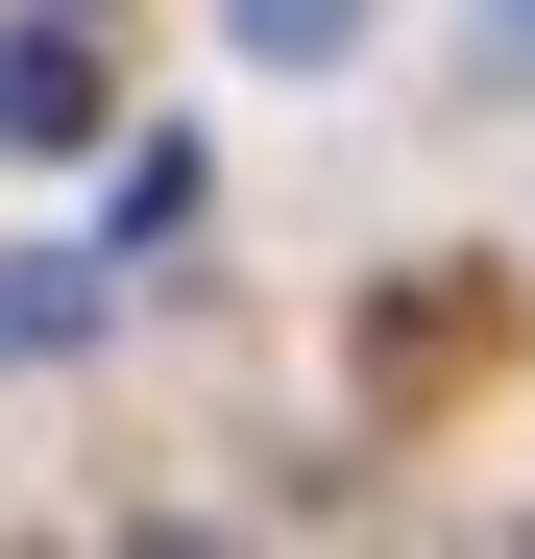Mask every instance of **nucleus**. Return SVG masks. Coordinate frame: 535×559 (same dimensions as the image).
Returning <instances> with one entry per match:
<instances>
[{
	"label": "nucleus",
	"mask_w": 535,
	"mask_h": 559,
	"mask_svg": "<svg viewBox=\"0 0 535 559\" xmlns=\"http://www.w3.org/2000/svg\"><path fill=\"white\" fill-rule=\"evenodd\" d=\"M73 341H98V243H25L0 267V365H73Z\"/></svg>",
	"instance_id": "obj_2"
},
{
	"label": "nucleus",
	"mask_w": 535,
	"mask_h": 559,
	"mask_svg": "<svg viewBox=\"0 0 535 559\" xmlns=\"http://www.w3.org/2000/svg\"><path fill=\"white\" fill-rule=\"evenodd\" d=\"M219 25H243V73H341V49H366V0H219Z\"/></svg>",
	"instance_id": "obj_3"
},
{
	"label": "nucleus",
	"mask_w": 535,
	"mask_h": 559,
	"mask_svg": "<svg viewBox=\"0 0 535 559\" xmlns=\"http://www.w3.org/2000/svg\"><path fill=\"white\" fill-rule=\"evenodd\" d=\"M0 146H98V25H0Z\"/></svg>",
	"instance_id": "obj_1"
},
{
	"label": "nucleus",
	"mask_w": 535,
	"mask_h": 559,
	"mask_svg": "<svg viewBox=\"0 0 535 559\" xmlns=\"http://www.w3.org/2000/svg\"><path fill=\"white\" fill-rule=\"evenodd\" d=\"M487 73H535V0H487Z\"/></svg>",
	"instance_id": "obj_4"
}]
</instances>
